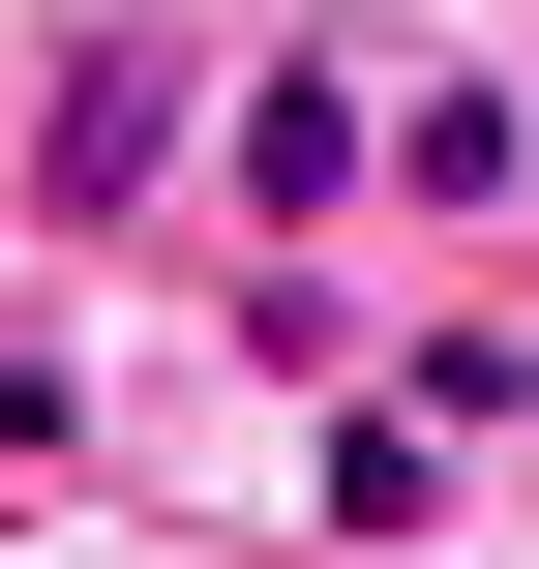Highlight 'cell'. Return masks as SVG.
<instances>
[{
    "mask_svg": "<svg viewBox=\"0 0 539 569\" xmlns=\"http://www.w3.org/2000/svg\"><path fill=\"white\" fill-rule=\"evenodd\" d=\"M150 180H180V30H90L30 90V210H150Z\"/></svg>",
    "mask_w": 539,
    "mask_h": 569,
    "instance_id": "obj_1",
    "label": "cell"
},
{
    "mask_svg": "<svg viewBox=\"0 0 539 569\" xmlns=\"http://www.w3.org/2000/svg\"><path fill=\"white\" fill-rule=\"evenodd\" d=\"M210 150H240V210H270V240H330V210L390 180V120H360V60H270V90L210 120Z\"/></svg>",
    "mask_w": 539,
    "mask_h": 569,
    "instance_id": "obj_2",
    "label": "cell"
},
{
    "mask_svg": "<svg viewBox=\"0 0 539 569\" xmlns=\"http://www.w3.org/2000/svg\"><path fill=\"white\" fill-rule=\"evenodd\" d=\"M390 90H420V120H390V180H420V210H510V180H539V120L480 90V60H390Z\"/></svg>",
    "mask_w": 539,
    "mask_h": 569,
    "instance_id": "obj_3",
    "label": "cell"
}]
</instances>
